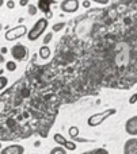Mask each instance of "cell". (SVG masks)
I'll list each match as a JSON object with an SVG mask.
<instances>
[{"mask_svg": "<svg viewBox=\"0 0 137 154\" xmlns=\"http://www.w3.org/2000/svg\"><path fill=\"white\" fill-rule=\"evenodd\" d=\"M65 26H67V23H65V22H60V23L53 24V26H52V30H53L54 32H59V31H61Z\"/></svg>", "mask_w": 137, "mask_h": 154, "instance_id": "cell-16", "label": "cell"}, {"mask_svg": "<svg viewBox=\"0 0 137 154\" xmlns=\"http://www.w3.org/2000/svg\"><path fill=\"white\" fill-rule=\"evenodd\" d=\"M19 4H21L22 7H24V5H29L30 4V0H21V2H19Z\"/></svg>", "mask_w": 137, "mask_h": 154, "instance_id": "cell-24", "label": "cell"}, {"mask_svg": "<svg viewBox=\"0 0 137 154\" xmlns=\"http://www.w3.org/2000/svg\"><path fill=\"white\" fill-rule=\"evenodd\" d=\"M40 57L42 60H48V58H50V54H52V51H50V49H49V46H46V45H42L40 48Z\"/></svg>", "mask_w": 137, "mask_h": 154, "instance_id": "cell-11", "label": "cell"}, {"mask_svg": "<svg viewBox=\"0 0 137 154\" xmlns=\"http://www.w3.org/2000/svg\"><path fill=\"white\" fill-rule=\"evenodd\" d=\"M117 114V109L116 108H107L105 109V111L102 112H97V114H92L91 116L87 119V125L90 126V127H98V126H100L105 120H107L110 116H113V115Z\"/></svg>", "mask_w": 137, "mask_h": 154, "instance_id": "cell-2", "label": "cell"}, {"mask_svg": "<svg viewBox=\"0 0 137 154\" xmlns=\"http://www.w3.org/2000/svg\"><path fill=\"white\" fill-rule=\"evenodd\" d=\"M122 153L124 154H137V137H130L126 139L122 146Z\"/></svg>", "mask_w": 137, "mask_h": 154, "instance_id": "cell-8", "label": "cell"}, {"mask_svg": "<svg viewBox=\"0 0 137 154\" xmlns=\"http://www.w3.org/2000/svg\"><path fill=\"white\" fill-rule=\"evenodd\" d=\"M91 2H95V3H98V4L106 5V4H109V3H110V0H91Z\"/></svg>", "mask_w": 137, "mask_h": 154, "instance_id": "cell-22", "label": "cell"}, {"mask_svg": "<svg viewBox=\"0 0 137 154\" xmlns=\"http://www.w3.org/2000/svg\"><path fill=\"white\" fill-rule=\"evenodd\" d=\"M0 154H24V146L18 143L8 145L0 150Z\"/></svg>", "mask_w": 137, "mask_h": 154, "instance_id": "cell-9", "label": "cell"}, {"mask_svg": "<svg viewBox=\"0 0 137 154\" xmlns=\"http://www.w3.org/2000/svg\"><path fill=\"white\" fill-rule=\"evenodd\" d=\"M125 133L129 137H137V115H133L125 122Z\"/></svg>", "mask_w": 137, "mask_h": 154, "instance_id": "cell-7", "label": "cell"}, {"mask_svg": "<svg viewBox=\"0 0 137 154\" xmlns=\"http://www.w3.org/2000/svg\"><path fill=\"white\" fill-rule=\"evenodd\" d=\"M136 103H137V92L133 93V95L129 97V104H136Z\"/></svg>", "mask_w": 137, "mask_h": 154, "instance_id": "cell-21", "label": "cell"}, {"mask_svg": "<svg viewBox=\"0 0 137 154\" xmlns=\"http://www.w3.org/2000/svg\"><path fill=\"white\" fill-rule=\"evenodd\" d=\"M5 5H7L8 10H14V8H15V2H14V0H8V2L5 3Z\"/></svg>", "mask_w": 137, "mask_h": 154, "instance_id": "cell-20", "label": "cell"}, {"mask_svg": "<svg viewBox=\"0 0 137 154\" xmlns=\"http://www.w3.org/2000/svg\"><path fill=\"white\" fill-rule=\"evenodd\" d=\"M27 12H29L30 16H34L38 12V7L35 4H29L27 5Z\"/></svg>", "mask_w": 137, "mask_h": 154, "instance_id": "cell-17", "label": "cell"}, {"mask_svg": "<svg viewBox=\"0 0 137 154\" xmlns=\"http://www.w3.org/2000/svg\"><path fill=\"white\" fill-rule=\"evenodd\" d=\"M54 0H38V10H41L43 14L50 12V4H53Z\"/></svg>", "mask_w": 137, "mask_h": 154, "instance_id": "cell-10", "label": "cell"}, {"mask_svg": "<svg viewBox=\"0 0 137 154\" xmlns=\"http://www.w3.org/2000/svg\"><path fill=\"white\" fill-rule=\"evenodd\" d=\"M52 38H53V32H46V35H45V37H43V41H42V42H43V45H46V46H48L49 45V43H50V41H52Z\"/></svg>", "mask_w": 137, "mask_h": 154, "instance_id": "cell-19", "label": "cell"}, {"mask_svg": "<svg viewBox=\"0 0 137 154\" xmlns=\"http://www.w3.org/2000/svg\"><path fill=\"white\" fill-rule=\"evenodd\" d=\"M49 154H68V150H65L62 146H59V145H57V146H54L53 149L49 152Z\"/></svg>", "mask_w": 137, "mask_h": 154, "instance_id": "cell-14", "label": "cell"}, {"mask_svg": "<svg viewBox=\"0 0 137 154\" xmlns=\"http://www.w3.org/2000/svg\"><path fill=\"white\" fill-rule=\"evenodd\" d=\"M80 154H110L105 147H95V149H91V150H87L84 153H80Z\"/></svg>", "mask_w": 137, "mask_h": 154, "instance_id": "cell-12", "label": "cell"}, {"mask_svg": "<svg viewBox=\"0 0 137 154\" xmlns=\"http://www.w3.org/2000/svg\"><path fill=\"white\" fill-rule=\"evenodd\" d=\"M8 85V79L5 76H0V91H3Z\"/></svg>", "mask_w": 137, "mask_h": 154, "instance_id": "cell-18", "label": "cell"}, {"mask_svg": "<svg viewBox=\"0 0 137 154\" xmlns=\"http://www.w3.org/2000/svg\"><path fill=\"white\" fill-rule=\"evenodd\" d=\"M0 53H2V54H5V53H7V48H4V46H3L2 50H0Z\"/></svg>", "mask_w": 137, "mask_h": 154, "instance_id": "cell-25", "label": "cell"}, {"mask_svg": "<svg viewBox=\"0 0 137 154\" xmlns=\"http://www.w3.org/2000/svg\"><path fill=\"white\" fill-rule=\"evenodd\" d=\"M53 141L56 142L59 146H62L65 150H68V152H75V150L78 149V145H76L75 141H69V139H67L60 133L53 134Z\"/></svg>", "mask_w": 137, "mask_h": 154, "instance_id": "cell-5", "label": "cell"}, {"mask_svg": "<svg viewBox=\"0 0 137 154\" xmlns=\"http://www.w3.org/2000/svg\"><path fill=\"white\" fill-rule=\"evenodd\" d=\"M31 154H34V153H31Z\"/></svg>", "mask_w": 137, "mask_h": 154, "instance_id": "cell-31", "label": "cell"}, {"mask_svg": "<svg viewBox=\"0 0 137 154\" xmlns=\"http://www.w3.org/2000/svg\"><path fill=\"white\" fill-rule=\"evenodd\" d=\"M11 56H12L14 61H26L29 58V49L23 45V43H15L11 48Z\"/></svg>", "mask_w": 137, "mask_h": 154, "instance_id": "cell-3", "label": "cell"}, {"mask_svg": "<svg viewBox=\"0 0 137 154\" xmlns=\"http://www.w3.org/2000/svg\"><path fill=\"white\" fill-rule=\"evenodd\" d=\"M48 26H49L48 19H46V18H40L34 24H33L31 29L29 30V32H27V39H29L30 42L37 41L38 38H40L41 35L46 31Z\"/></svg>", "mask_w": 137, "mask_h": 154, "instance_id": "cell-1", "label": "cell"}, {"mask_svg": "<svg viewBox=\"0 0 137 154\" xmlns=\"http://www.w3.org/2000/svg\"><path fill=\"white\" fill-rule=\"evenodd\" d=\"M0 31H2V23H0Z\"/></svg>", "mask_w": 137, "mask_h": 154, "instance_id": "cell-30", "label": "cell"}, {"mask_svg": "<svg viewBox=\"0 0 137 154\" xmlns=\"http://www.w3.org/2000/svg\"><path fill=\"white\" fill-rule=\"evenodd\" d=\"M34 146H35V147H38V146H41V143H40V142H35Z\"/></svg>", "mask_w": 137, "mask_h": 154, "instance_id": "cell-28", "label": "cell"}, {"mask_svg": "<svg viewBox=\"0 0 137 154\" xmlns=\"http://www.w3.org/2000/svg\"><path fill=\"white\" fill-rule=\"evenodd\" d=\"M16 68H18V65H16V62L14 61H7L5 62V69L8 70V72H15L16 70Z\"/></svg>", "mask_w": 137, "mask_h": 154, "instance_id": "cell-15", "label": "cell"}, {"mask_svg": "<svg viewBox=\"0 0 137 154\" xmlns=\"http://www.w3.org/2000/svg\"><path fill=\"white\" fill-rule=\"evenodd\" d=\"M2 149H3V145H2V143H0V150H2Z\"/></svg>", "mask_w": 137, "mask_h": 154, "instance_id": "cell-29", "label": "cell"}, {"mask_svg": "<svg viewBox=\"0 0 137 154\" xmlns=\"http://www.w3.org/2000/svg\"><path fill=\"white\" fill-rule=\"evenodd\" d=\"M81 5H83L84 8H90V5H91V0H84V2L81 3Z\"/></svg>", "mask_w": 137, "mask_h": 154, "instance_id": "cell-23", "label": "cell"}, {"mask_svg": "<svg viewBox=\"0 0 137 154\" xmlns=\"http://www.w3.org/2000/svg\"><path fill=\"white\" fill-rule=\"evenodd\" d=\"M27 32H29L27 27L23 26V24H19V26L12 27V29H10L8 31H5L4 38L7 41H10V42H12V41H16V39H19V38L27 35Z\"/></svg>", "mask_w": 137, "mask_h": 154, "instance_id": "cell-4", "label": "cell"}, {"mask_svg": "<svg viewBox=\"0 0 137 154\" xmlns=\"http://www.w3.org/2000/svg\"><path fill=\"white\" fill-rule=\"evenodd\" d=\"M4 3H5V2H4V0H0V8H2V7H3V5H4Z\"/></svg>", "mask_w": 137, "mask_h": 154, "instance_id": "cell-27", "label": "cell"}, {"mask_svg": "<svg viewBox=\"0 0 137 154\" xmlns=\"http://www.w3.org/2000/svg\"><path fill=\"white\" fill-rule=\"evenodd\" d=\"M3 62H4V54L0 53V64H3Z\"/></svg>", "mask_w": 137, "mask_h": 154, "instance_id": "cell-26", "label": "cell"}, {"mask_svg": "<svg viewBox=\"0 0 137 154\" xmlns=\"http://www.w3.org/2000/svg\"><path fill=\"white\" fill-rule=\"evenodd\" d=\"M68 135H69L72 139L78 138L79 137V127L78 126H71V127L68 128Z\"/></svg>", "mask_w": 137, "mask_h": 154, "instance_id": "cell-13", "label": "cell"}, {"mask_svg": "<svg viewBox=\"0 0 137 154\" xmlns=\"http://www.w3.org/2000/svg\"><path fill=\"white\" fill-rule=\"evenodd\" d=\"M80 7V3L79 0H62L60 3V10L64 14H73L79 10Z\"/></svg>", "mask_w": 137, "mask_h": 154, "instance_id": "cell-6", "label": "cell"}]
</instances>
